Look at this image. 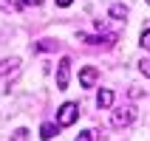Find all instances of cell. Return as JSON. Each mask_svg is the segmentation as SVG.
<instances>
[{
	"instance_id": "obj_12",
	"label": "cell",
	"mask_w": 150,
	"mask_h": 141,
	"mask_svg": "<svg viewBox=\"0 0 150 141\" xmlns=\"http://www.w3.org/2000/svg\"><path fill=\"white\" fill-rule=\"evenodd\" d=\"M139 45L150 51V28H144V31H142V37H139Z\"/></svg>"
},
{
	"instance_id": "obj_7",
	"label": "cell",
	"mask_w": 150,
	"mask_h": 141,
	"mask_svg": "<svg viewBox=\"0 0 150 141\" xmlns=\"http://www.w3.org/2000/svg\"><path fill=\"white\" fill-rule=\"evenodd\" d=\"M17 65H20V59H17V57H11V59H0V76L11 74V71H14Z\"/></svg>"
},
{
	"instance_id": "obj_10",
	"label": "cell",
	"mask_w": 150,
	"mask_h": 141,
	"mask_svg": "<svg viewBox=\"0 0 150 141\" xmlns=\"http://www.w3.org/2000/svg\"><path fill=\"white\" fill-rule=\"evenodd\" d=\"M96 138H99V133H96V130H85V133H79L74 141H96Z\"/></svg>"
},
{
	"instance_id": "obj_4",
	"label": "cell",
	"mask_w": 150,
	"mask_h": 141,
	"mask_svg": "<svg viewBox=\"0 0 150 141\" xmlns=\"http://www.w3.org/2000/svg\"><path fill=\"white\" fill-rule=\"evenodd\" d=\"M96 76H99V71H96V68H82V71H79V85H82V88H93V82H96Z\"/></svg>"
},
{
	"instance_id": "obj_11",
	"label": "cell",
	"mask_w": 150,
	"mask_h": 141,
	"mask_svg": "<svg viewBox=\"0 0 150 141\" xmlns=\"http://www.w3.org/2000/svg\"><path fill=\"white\" fill-rule=\"evenodd\" d=\"M11 141H28V130L25 127H17L14 133H11Z\"/></svg>"
},
{
	"instance_id": "obj_1",
	"label": "cell",
	"mask_w": 150,
	"mask_h": 141,
	"mask_svg": "<svg viewBox=\"0 0 150 141\" xmlns=\"http://www.w3.org/2000/svg\"><path fill=\"white\" fill-rule=\"evenodd\" d=\"M76 116H79V105L65 102V105L59 107V113H57V127H71L76 121Z\"/></svg>"
},
{
	"instance_id": "obj_8",
	"label": "cell",
	"mask_w": 150,
	"mask_h": 141,
	"mask_svg": "<svg viewBox=\"0 0 150 141\" xmlns=\"http://www.w3.org/2000/svg\"><path fill=\"white\" fill-rule=\"evenodd\" d=\"M110 17H113V20H125V17H127V6L113 3V6H110Z\"/></svg>"
},
{
	"instance_id": "obj_14",
	"label": "cell",
	"mask_w": 150,
	"mask_h": 141,
	"mask_svg": "<svg viewBox=\"0 0 150 141\" xmlns=\"http://www.w3.org/2000/svg\"><path fill=\"white\" fill-rule=\"evenodd\" d=\"M25 6H40V0H17V8H25Z\"/></svg>"
},
{
	"instance_id": "obj_13",
	"label": "cell",
	"mask_w": 150,
	"mask_h": 141,
	"mask_svg": "<svg viewBox=\"0 0 150 141\" xmlns=\"http://www.w3.org/2000/svg\"><path fill=\"white\" fill-rule=\"evenodd\" d=\"M0 8L11 11V8H17V0H0Z\"/></svg>"
},
{
	"instance_id": "obj_2",
	"label": "cell",
	"mask_w": 150,
	"mask_h": 141,
	"mask_svg": "<svg viewBox=\"0 0 150 141\" xmlns=\"http://www.w3.org/2000/svg\"><path fill=\"white\" fill-rule=\"evenodd\" d=\"M136 119V107H122V110H113V116H110V124L122 130V127H130Z\"/></svg>"
},
{
	"instance_id": "obj_3",
	"label": "cell",
	"mask_w": 150,
	"mask_h": 141,
	"mask_svg": "<svg viewBox=\"0 0 150 141\" xmlns=\"http://www.w3.org/2000/svg\"><path fill=\"white\" fill-rule=\"evenodd\" d=\"M68 76H71V59L62 57L57 65V90H65L68 88Z\"/></svg>"
},
{
	"instance_id": "obj_6",
	"label": "cell",
	"mask_w": 150,
	"mask_h": 141,
	"mask_svg": "<svg viewBox=\"0 0 150 141\" xmlns=\"http://www.w3.org/2000/svg\"><path fill=\"white\" fill-rule=\"evenodd\" d=\"M57 130H59L57 124H51V121H45V124L40 127V138H42V141H51L54 135H57Z\"/></svg>"
},
{
	"instance_id": "obj_15",
	"label": "cell",
	"mask_w": 150,
	"mask_h": 141,
	"mask_svg": "<svg viewBox=\"0 0 150 141\" xmlns=\"http://www.w3.org/2000/svg\"><path fill=\"white\" fill-rule=\"evenodd\" d=\"M71 3H74V0H57V6H62V8H65V6H71Z\"/></svg>"
},
{
	"instance_id": "obj_16",
	"label": "cell",
	"mask_w": 150,
	"mask_h": 141,
	"mask_svg": "<svg viewBox=\"0 0 150 141\" xmlns=\"http://www.w3.org/2000/svg\"><path fill=\"white\" fill-rule=\"evenodd\" d=\"M144 3H150V0H144Z\"/></svg>"
},
{
	"instance_id": "obj_9",
	"label": "cell",
	"mask_w": 150,
	"mask_h": 141,
	"mask_svg": "<svg viewBox=\"0 0 150 141\" xmlns=\"http://www.w3.org/2000/svg\"><path fill=\"white\" fill-rule=\"evenodd\" d=\"M34 51H57V42L54 40H40V42H34Z\"/></svg>"
},
{
	"instance_id": "obj_5",
	"label": "cell",
	"mask_w": 150,
	"mask_h": 141,
	"mask_svg": "<svg viewBox=\"0 0 150 141\" xmlns=\"http://www.w3.org/2000/svg\"><path fill=\"white\" fill-rule=\"evenodd\" d=\"M96 105H99L102 110L113 107V90H108V88H105V90H99V93H96Z\"/></svg>"
}]
</instances>
